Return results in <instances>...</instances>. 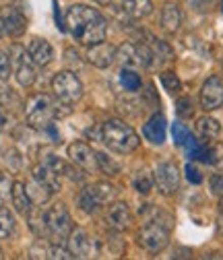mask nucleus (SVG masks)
I'll list each match as a JSON object with an SVG mask.
<instances>
[{"mask_svg": "<svg viewBox=\"0 0 223 260\" xmlns=\"http://www.w3.org/2000/svg\"><path fill=\"white\" fill-rule=\"evenodd\" d=\"M11 199H13V207H15L17 213H21V215H29L31 213V197H29L27 186L23 182H13Z\"/></svg>", "mask_w": 223, "mask_h": 260, "instance_id": "a211bd4d", "label": "nucleus"}, {"mask_svg": "<svg viewBox=\"0 0 223 260\" xmlns=\"http://www.w3.org/2000/svg\"><path fill=\"white\" fill-rule=\"evenodd\" d=\"M219 130H221V126H219V122H217L215 118H209V116H205V118H201V120L197 122V135H199L203 141H211V139H217Z\"/></svg>", "mask_w": 223, "mask_h": 260, "instance_id": "4be33fe9", "label": "nucleus"}, {"mask_svg": "<svg viewBox=\"0 0 223 260\" xmlns=\"http://www.w3.org/2000/svg\"><path fill=\"white\" fill-rule=\"evenodd\" d=\"M98 166H100V170H102L104 174H108V176H116V174L120 172V166L116 164V161H114L110 155H106V153H98Z\"/></svg>", "mask_w": 223, "mask_h": 260, "instance_id": "cd10ccee", "label": "nucleus"}, {"mask_svg": "<svg viewBox=\"0 0 223 260\" xmlns=\"http://www.w3.org/2000/svg\"><path fill=\"white\" fill-rule=\"evenodd\" d=\"M170 242V227L162 225V221L149 219V223L139 232V244L147 252H162Z\"/></svg>", "mask_w": 223, "mask_h": 260, "instance_id": "0eeeda50", "label": "nucleus"}, {"mask_svg": "<svg viewBox=\"0 0 223 260\" xmlns=\"http://www.w3.org/2000/svg\"><path fill=\"white\" fill-rule=\"evenodd\" d=\"M89 190L93 192V197L98 199L100 207H102L104 203H108V201H112V199L116 197V188H114V186H110V184H106V182H100V184H95V186H89Z\"/></svg>", "mask_w": 223, "mask_h": 260, "instance_id": "b1692460", "label": "nucleus"}, {"mask_svg": "<svg viewBox=\"0 0 223 260\" xmlns=\"http://www.w3.org/2000/svg\"><path fill=\"white\" fill-rule=\"evenodd\" d=\"M219 211L223 213V197H221V201H219Z\"/></svg>", "mask_w": 223, "mask_h": 260, "instance_id": "e433bc0d", "label": "nucleus"}, {"mask_svg": "<svg viewBox=\"0 0 223 260\" xmlns=\"http://www.w3.org/2000/svg\"><path fill=\"white\" fill-rule=\"evenodd\" d=\"M166 130H168V122L164 118V114H155L149 118V122L143 128V135L149 143L153 145H162L166 141Z\"/></svg>", "mask_w": 223, "mask_h": 260, "instance_id": "2eb2a0df", "label": "nucleus"}, {"mask_svg": "<svg viewBox=\"0 0 223 260\" xmlns=\"http://www.w3.org/2000/svg\"><path fill=\"white\" fill-rule=\"evenodd\" d=\"M211 192L223 197V174H215L211 178Z\"/></svg>", "mask_w": 223, "mask_h": 260, "instance_id": "473e14b6", "label": "nucleus"}, {"mask_svg": "<svg viewBox=\"0 0 223 260\" xmlns=\"http://www.w3.org/2000/svg\"><path fill=\"white\" fill-rule=\"evenodd\" d=\"M15 100H17L15 93H13L5 83H0V110H3V108H9L11 102H15Z\"/></svg>", "mask_w": 223, "mask_h": 260, "instance_id": "7c9ffc66", "label": "nucleus"}, {"mask_svg": "<svg viewBox=\"0 0 223 260\" xmlns=\"http://www.w3.org/2000/svg\"><path fill=\"white\" fill-rule=\"evenodd\" d=\"M162 85L166 87L168 93H178L180 91V79L174 73H162Z\"/></svg>", "mask_w": 223, "mask_h": 260, "instance_id": "c85d7f7f", "label": "nucleus"}, {"mask_svg": "<svg viewBox=\"0 0 223 260\" xmlns=\"http://www.w3.org/2000/svg\"><path fill=\"white\" fill-rule=\"evenodd\" d=\"M11 71H13L11 56L5 50H0V81H7L11 77Z\"/></svg>", "mask_w": 223, "mask_h": 260, "instance_id": "c756f323", "label": "nucleus"}, {"mask_svg": "<svg viewBox=\"0 0 223 260\" xmlns=\"http://www.w3.org/2000/svg\"><path fill=\"white\" fill-rule=\"evenodd\" d=\"M176 110H178V116H184V118H190V116L195 114V108H193V104H190L188 97H184V100H178Z\"/></svg>", "mask_w": 223, "mask_h": 260, "instance_id": "2f4dec72", "label": "nucleus"}, {"mask_svg": "<svg viewBox=\"0 0 223 260\" xmlns=\"http://www.w3.org/2000/svg\"><path fill=\"white\" fill-rule=\"evenodd\" d=\"M71 234H73V219L65 205L56 203L48 211H44V236H48L52 244L67 242Z\"/></svg>", "mask_w": 223, "mask_h": 260, "instance_id": "20e7f679", "label": "nucleus"}, {"mask_svg": "<svg viewBox=\"0 0 223 260\" xmlns=\"http://www.w3.org/2000/svg\"><path fill=\"white\" fill-rule=\"evenodd\" d=\"M11 62H13V73H15V79L21 87H31L38 77L36 73V62L31 60L27 48L15 44L11 48Z\"/></svg>", "mask_w": 223, "mask_h": 260, "instance_id": "423d86ee", "label": "nucleus"}, {"mask_svg": "<svg viewBox=\"0 0 223 260\" xmlns=\"http://www.w3.org/2000/svg\"><path fill=\"white\" fill-rule=\"evenodd\" d=\"M112 3V0H95V5H100V7H108Z\"/></svg>", "mask_w": 223, "mask_h": 260, "instance_id": "f704fd0d", "label": "nucleus"}, {"mask_svg": "<svg viewBox=\"0 0 223 260\" xmlns=\"http://www.w3.org/2000/svg\"><path fill=\"white\" fill-rule=\"evenodd\" d=\"M122 9L131 19H143L151 15L153 5H151V0H122Z\"/></svg>", "mask_w": 223, "mask_h": 260, "instance_id": "412c9836", "label": "nucleus"}, {"mask_svg": "<svg viewBox=\"0 0 223 260\" xmlns=\"http://www.w3.org/2000/svg\"><path fill=\"white\" fill-rule=\"evenodd\" d=\"M180 25H182L180 9L176 5H172V3H168L164 7V11H162V27L168 31V34H176V31L180 29Z\"/></svg>", "mask_w": 223, "mask_h": 260, "instance_id": "aec40b11", "label": "nucleus"}, {"mask_svg": "<svg viewBox=\"0 0 223 260\" xmlns=\"http://www.w3.org/2000/svg\"><path fill=\"white\" fill-rule=\"evenodd\" d=\"M108 223L112 230L116 232H124L126 227L131 225V209L126 203H114L108 211Z\"/></svg>", "mask_w": 223, "mask_h": 260, "instance_id": "dca6fc26", "label": "nucleus"}, {"mask_svg": "<svg viewBox=\"0 0 223 260\" xmlns=\"http://www.w3.org/2000/svg\"><path fill=\"white\" fill-rule=\"evenodd\" d=\"M27 52L31 56V60H34L38 67H48V64L54 60V48L50 42L42 40V38H34L29 42L27 46Z\"/></svg>", "mask_w": 223, "mask_h": 260, "instance_id": "ddd939ff", "label": "nucleus"}, {"mask_svg": "<svg viewBox=\"0 0 223 260\" xmlns=\"http://www.w3.org/2000/svg\"><path fill=\"white\" fill-rule=\"evenodd\" d=\"M221 13H223V0H221Z\"/></svg>", "mask_w": 223, "mask_h": 260, "instance_id": "58836bf2", "label": "nucleus"}, {"mask_svg": "<svg viewBox=\"0 0 223 260\" xmlns=\"http://www.w3.org/2000/svg\"><path fill=\"white\" fill-rule=\"evenodd\" d=\"M116 60L122 64L124 69H135V67H145L143 58H141V50L139 46L133 44H124L116 50Z\"/></svg>", "mask_w": 223, "mask_h": 260, "instance_id": "f3484780", "label": "nucleus"}, {"mask_svg": "<svg viewBox=\"0 0 223 260\" xmlns=\"http://www.w3.org/2000/svg\"><path fill=\"white\" fill-rule=\"evenodd\" d=\"M153 178H155V184H157L159 192L166 194V197L178 192V188H180V172H178V166L172 164V161L159 164Z\"/></svg>", "mask_w": 223, "mask_h": 260, "instance_id": "6e6552de", "label": "nucleus"}, {"mask_svg": "<svg viewBox=\"0 0 223 260\" xmlns=\"http://www.w3.org/2000/svg\"><path fill=\"white\" fill-rule=\"evenodd\" d=\"M69 250H71V254L75 258H87V256H91V240H89V236L83 230L73 232L69 236Z\"/></svg>", "mask_w": 223, "mask_h": 260, "instance_id": "6ab92c4d", "label": "nucleus"}, {"mask_svg": "<svg viewBox=\"0 0 223 260\" xmlns=\"http://www.w3.org/2000/svg\"><path fill=\"white\" fill-rule=\"evenodd\" d=\"M153 182H155V178H153L147 170H139V172L135 174V178H133V186H135L141 194H149L151 188H153Z\"/></svg>", "mask_w": 223, "mask_h": 260, "instance_id": "393cba45", "label": "nucleus"}, {"mask_svg": "<svg viewBox=\"0 0 223 260\" xmlns=\"http://www.w3.org/2000/svg\"><path fill=\"white\" fill-rule=\"evenodd\" d=\"M0 19H3L5 31L11 38H21L27 29V19L17 7H3L0 9Z\"/></svg>", "mask_w": 223, "mask_h": 260, "instance_id": "9b49d317", "label": "nucleus"}, {"mask_svg": "<svg viewBox=\"0 0 223 260\" xmlns=\"http://www.w3.org/2000/svg\"><path fill=\"white\" fill-rule=\"evenodd\" d=\"M223 106V83L217 77H209L201 87V108L205 112L219 110Z\"/></svg>", "mask_w": 223, "mask_h": 260, "instance_id": "1a4fd4ad", "label": "nucleus"}, {"mask_svg": "<svg viewBox=\"0 0 223 260\" xmlns=\"http://www.w3.org/2000/svg\"><path fill=\"white\" fill-rule=\"evenodd\" d=\"M85 58H87L89 64H93V67L108 69L110 64L116 60V48L110 46V44H106V42H100V44H95V46H89Z\"/></svg>", "mask_w": 223, "mask_h": 260, "instance_id": "f8f14e48", "label": "nucleus"}, {"mask_svg": "<svg viewBox=\"0 0 223 260\" xmlns=\"http://www.w3.org/2000/svg\"><path fill=\"white\" fill-rule=\"evenodd\" d=\"M7 36V31H5V25H3V19H0V38Z\"/></svg>", "mask_w": 223, "mask_h": 260, "instance_id": "c9c22d12", "label": "nucleus"}, {"mask_svg": "<svg viewBox=\"0 0 223 260\" xmlns=\"http://www.w3.org/2000/svg\"><path fill=\"white\" fill-rule=\"evenodd\" d=\"M5 197H7V194H5V192H0V203H3V199H5Z\"/></svg>", "mask_w": 223, "mask_h": 260, "instance_id": "4c0bfd02", "label": "nucleus"}, {"mask_svg": "<svg viewBox=\"0 0 223 260\" xmlns=\"http://www.w3.org/2000/svg\"><path fill=\"white\" fill-rule=\"evenodd\" d=\"M79 207H81L85 213H95V211L100 209V203H98V199L93 197V192L89 190V186L83 188V192H81V197H79Z\"/></svg>", "mask_w": 223, "mask_h": 260, "instance_id": "bb28decb", "label": "nucleus"}, {"mask_svg": "<svg viewBox=\"0 0 223 260\" xmlns=\"http://www.w3.org/2000/svg\"><path fill=\"white\" fill-rule=\"evenodd\" d=\"M69 157L75 161V166H79L85 174H91L95 170H100L98 166V153H93V149L85 143H73L69 145Z\"/></svg>", "mask_w": 223, "mask_h": 260, "instance_id": "9d476101", "label": "nucleus"}, {"mask_svg": "<svg viewBox=\"0 0 223 260\" xmlns=\"http://www.w3.org/2000/svg\"><path fill=\"white\" fill-rule=\"evenodd\" d=\"M15 232V217L7 207H0V240H9Z\"/></svg>", "mask_w": 223, "mask_h": 260, "instance_id": "5701e85b", "label": "nucleus"}, {"mask_svg": "<svg viewBox=\"0 0 223 260\" xmlns=\"http://www.w3.org/2000/svg\"><path fill=\"white\" fill-rule=\"evenodd\" d=\"M52 89H54V95L58 97V102L67 104V106L79 102L83 95V83L71 71H60L52 79Z\"/></svg>", "mask_w": 223, "mask_h": 260, "instance_id": "39448f33", "label": "nucleus"}, {"mask_svg": "<svg viewBox=\"0 0 223 260\" xmlns=\"http://www.w3.org/2000/svg\"><path fill=\"white\" fill-rule=\"evenodd\" d=\"M34 180H38L50 192H56L62 186V174L56 172L54 168H50L48 164H42V161L34 168Z\"/></svg>", "mask_w": 223, "mask_h": 260, "instance_id": "4468645a", "label": "nucleus"}, {"mask_svg": "<svg viewBox=\"0 0 223 260\" xmlns=\"http://www.w3.org/2000/svg\"><path fill=\"white\" fill-rule=\"evenodd\" d=\"M65 27L69 34L81 44V46H95L106 40L108 34V21L100 11L87 5H75L69 9Z\"/></svg>", "mask_w": 223, "mask_h": 260, "instance_id": "f257e3e1", "label": "nucleus"}, {"mask_svg": "<svg viewBox=\"0 0 223 260\" xmlns=\"http://www.w3.org/2000/svg\"><path fill=\"white\" fill-rule=\"evenodd\" d=\"M102 139L114 153H120V155H129L139 147L137 133L129 124H124L122 120H116V118H110L104 122Z\"/></svg>", "mask_w": 223, "mask_h": 260, "instance_id": "7ed1b4c3", "label": "nucleus"}, {"mask_svg": "<svg viewBox=\"0 0 223 260\" xmlns=\"http://www.w3.org/2000/svg\"><path fill=\"white\" fill-rule=\"evenodd\" d=\"M120 85L126 91H139L141 89V77H139V73H135L133 69H122V73H120Z\"/></svg>", "mask_w": 223, "mask_h": 260, "instance_id": "a878e982", "label": "nucleus"}, {"mask_svg": "<svg viewBox=\"0 0 223 260\" xmlns=\"http://www.w3.org/2000/svg\"><path fill=\"white\" fill-rule=\"evenodd\" d=\"M60 106H62V102H54L52 97H48L44 93L31 95L25 104V116H27L29 126L44 130L46 126H50L54 122V118L67 114V112H62Z\"/></svg>", "mask_w": 223, "mask_h": 260, "instance_id": "f03ea898", "label": "nucleus"}, {"mask_svg": "<svg viewBox=\"0 0 223 260\" xmlns=\"http://www.w3.org/2000/svg\"><path fill=\"white\" fill-rule=\"evenodd\" d=\"M186 178L193 182V184H201V180H203V176H201V172H199V168H195L193 164H188L186 166Z\"/></svg>", "mask_w": 223, "mask_h": 260, "instance_id": "72a5a7b5", "label": "nucleus"}]
</instances>
